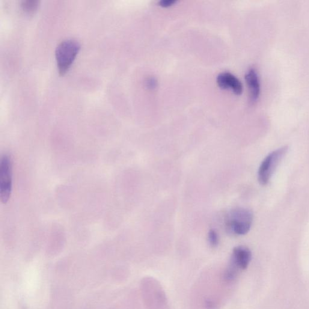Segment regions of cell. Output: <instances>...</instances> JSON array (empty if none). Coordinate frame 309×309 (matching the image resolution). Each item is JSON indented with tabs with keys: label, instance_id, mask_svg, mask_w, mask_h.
I'll list each match as a JSON object with an SVG mask.
<instances>
[{
	"label": "cell",
	"instance_id": "4",
	"mask_svg": "<svg viewBox=\"0 0 309 309\" xmlns=\"http://www.w3.org/2000/svg\"><path fill=\"white\" fill-rule=\"evenodd\" d=\"M13 190V163L8 154L2 157L0 162V200L7 204Z\"/></svg>",
	"mask_w": 309,
	"mask_h": 309
},
{
	"label": "cell",
	"instance_id": "1",
	"mask_svg": "<svg viewBox=\"0 0 309 309\" xmlns=\"http://www.w3.org/2000/svg\"><path fill=\"white\" fill-rule=\"evenodd\" d=\"M253 218V213L250 210L235 208L226 216V230L232 235H245L250 230Z\"/></svg>",
	"mask_w": 309,
	"mask_h": 309
},
{
	"label": "cell",
	"instance_id": "8",
	"mask_svg": "<svg viewBox=\"0 0 309 309\" xmlns=\"http://www.w3.org/2000/svg\"><path fill=\"white\" fill-rule=\"evenodd\" d=\"M40 2L38 0H24L22 3L23 10L28 13H33L37 10Z\"/></svg>",
	"mask_w": 309,
	"mask_h": 309
},
{
	"label": "cell",
	"instance_id": "3",
	"mask_svg": "<svg viewBox=\"0 0 309 309\" xmlns=\"http://www.w3.org/2000/svg\"><path fill=\"white\" fill-rule=\"evenodd\" d=\"M287 146L278 148L270 153L263 160L258 171V180L261 185H267L269 182L276 168L287 153Z\"/></svg>",
	"mask_w": 309,
	"mask_h": 309
},
{
	"label": "cell",
	"instance_id": "2",
	"mask_svg": "<svg viewBox=\"0 0 309 309\" xmlns=\"http://www.w3.org/2000/svg\"><path fill=\"white\" fill-rule=\"evenodd\" d=\"M81 49L79 41L67 39L59 44L56 49V58L59 73L64 74L69 68Z\"/></svg>",
	"mask_w": 309,
	"mask_h": 309
},
{
	"label": "cell",
	"instance_id": "9",
	"mask_svg": "<svg viewBox=\"0 0 309 309\" xmlns=\"http://www.w3.org/2000/svg\"><path fill=\"white\" fill-rule=\"evenodd\" d=\"M208 240L209 244L212 247L215 248L219 244V236L217 232L214 230H210L208 234Z\"/></svg>",
	"mask_w": 309,
	"mask_h": 309
},
{
	"label": "cell",
	"instance_id": "6",
	"mask_svg": "<svg viewBox=\"0 0 309 309\" xmlns=\"http://www.w3.org/2000/svg\"><path fill=\"white\" fill-rule=\"evenodd\" d=\"M217 84L224 90L231 89L234 94L240 95L242 93L243 86L241 82L235 76L230 73H223L217 77Z\"/></svg>",
	"mask_w": 309,
	"mask_h": 309
},
{
	"label": "cell",
	"instance_id": "7",
	"mask_svg": "<svg viewBox=\"0 0 309 309\" xmlns=\"http://www.w3.org/2000/svg\"><path fill=\"white\" fill-rule=\"evenodd\" d=\"M246 84L250 91V98L252 102H255L259 97L260 85L257 71L251 68L245 74Z\"/></svg>",
	"mask_w": 309,
	"mask_h": 309
},
{
	"label": "cell",
	"instance_id": "5",
	"mask_svg": "<svg viewBox=\"0 0 309 309\" xmlns=\"http://www.w3.org/2000/svg\"><path fill=\"white\" fill-rule=\"evenodd\" d=\"M250 249L244 246H236L232 252L230 265L238 270L247 268L251 260Z\"/></svg>",
	"mask_w": 309,
	"mask_h": 309
},
{
	"label": "cell",
	"instance_id": "10",
	"mask_svg": "<svg viewBox=\"0 0 309 309\" xmlns=\"http://www.w3.org/2000/svg\"><path fill=\"white\" fill-rule=\"evenodd\" d=\"M176 3L177 1H175V0H162L159 2V5L160 7L163 8H169L172 7Z\"/></svg>",
	"mask_w": 309,
	"mask_h": 309
},
{
	"label": "cell",
	"instance_id": "11",
	"mask_svg": "<svg viewBox=\"0 0 309 309\" xmlns=\"http://www.w3.org/2000/svg\"><path fill=\"white\" fill-rule=\"evenodd\" d=\"M146 84H147L148 88H152L156 87L157 82L156 80H154V79L151 78V79L147 80Z\"/></svg>",
	"mask_w": 309,
	"mask_h": 309
}]
</instances>
